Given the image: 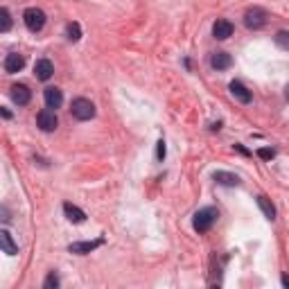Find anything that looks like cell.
<instances>
[{"mask_svg":"<svg viewBox=\"0 0 289 289\" xmlns=\"http://www.w3.org/2000/svg\"><path fill=\"white\" fill-rule=\"evenodd\" d=\"M267 21H269V14L262 7H251L244 14V25L249 29H262L267 25Z\"/></svg>","mask_w":289,"mask_h":289,"instance_id":"277c9868","label":"cell"},{"mask_svg":"<svg viewBox=\"0 0 289 289\" xmlns=\"http://www.w3.org/2000/svg\"><path fill=\"white\" fill-rule=\"evenodd\" d=\"M217 217H219V212L215 208H201V210H197L195 219H192V226H195L197 233H208L212 224L217 222Z\"/></svg>","mask_w":289,"mask_h":289,"instance_id":"6da1fadb","label":"cell"},{"mask_svg":"<svg viewBox=\"0 0 289 289\" xmlns=\"http://www.w3.org/2000/svg\"><path fill=\"white\" fill-rule=\"evenodd\" d=\"M258 206H260V210L264 212V217H267V219H271V222L276 219V208H273V203L264 195L258 197Z\"/></svg>","mask_w":289,"mask_h":289,"instance_id":"e0dca14e","label":"cell"},{"mask_svg":"<svg viewBox=\"0 0 289 289\" xmlns=\"http://www.w3.org/2000/svg\"><path fill=\"white\" fill-rule=\"evenodd\" d=\"M212 36L217 41H226L228 36H233V23L226 21V18H217L215 25H212Z\"/></svg>","mask_w":289,"mask_h":289,"instance_id":"8992f818","label":"cell"},{"mask_svg":"<svg viewBox=\"0 0 289 289\" xmlns=\"http://www.w3.org/2000/svg\"><path fill=\"white\" fill-rule=\"evenodd\" d=\"M9 93H11V100L16 102L18 106L29 104V100H32V90H29L25 84H14Z\"/></svg>","mask_w":289,"mask_h":289,"instance_id":"ba28073f","label":"cell"},{"mask_svg":"<svg viewBox=\"0 0 289 289\" xmlns=\"http://www.w3.org/2000/svg\"><path fill=\"white\" fill-rule=\"evenodd\" d=\"M11 29V16H9V9L2 7L0 9V32H9Z\"/></svg>","mask_w":289,"mask_h":289,"instance_id":"d6986e66","label":"cell"},{"mask_svg":"<svg viewBox=\"0 0 289 289\" xmlns=\"http://www.w3.org/2000/svg\"><path fill=\"white\" fill-rule=\"evenodd\" d=\"M43 97H45L48 109H59V106L63 104V93L57 88V86H48V88L43 90Z\"/></svg>","mask_w":289,"mask_h":289,"instance_id":"8fae6325","label":"cell"},{"mask_svg":"<svg viewBox=\"0 0 289 289\" xmlns=\"http://www.w3.org/2000/svg\"><path fill=\"white\" fill-rule=\"evenodd\" d=\"M66 36H68V41H72V43L82 39V28H79V23H70V25H68Z\"/></svg>","mask_w":289,"mask_h":289,"instance_id":"ac0fdd59","label":"cell"},{"mask_svg":"<svg viewBox=\"0 0 289 289\" xmlns=\"http://www.w3.org/2000/svg\"><path fill=\"white\" fill-rule=\"evenodd\" d=\"M102 244H104V237H97V239H93V242H72V244L68 246V251H70V253H77V256H86V253L95 251Z\"/></svg>","mask_w":289,"mask_h":289,"instance_id":"52a82bcc","label":"cell"},{"mask_svg":"<svg viewBox=\"0 0 289 289\" xmlns=\"http://www.w3.org/2000/svg\"><path fill=\"white\" fill-rule=\"evenodd\" d=\"M36 124H39L41 131L50 134V131H55V129L59 127V117H57L55 111H50V109H43V111H39V116H36Z\"/></svg>","mask_w":289,"mask_h":289,"instance_id":"5b68a950","label":"cell"},{"mask_svg":"<svg viewBox=\"0 0 289 289\" xmlns=\"http://www.w3.org/2000/svg\"><path fill=\"white\" fill-rule=\"evenodd\" d=\"M283 285L285 287H289V276H283Z\"/></svg>","mask_w":289,"mask_h":289,"instance_id":"484cf974","label":"cell"},{"mask_svg":"<svg viewBox=\"0 0 289 289\" xmlns=\"http://www.w3.org/2000/svg\"><path fill=\"white\" fill-rule=\"evenodd\" d=\"M235 149L239 151V154H244V156H249V149H244V147H242V144H235Z\"/></svg>","mask_w":289,"mask_h":289,"instance_id":"cb8c5ba5","label":"cell"},{"mask_svg":"<svg viewBox=\"0 0 289 289\" xmlns=\"http://www.w3.org/2000/svg\"><path fill=\"white\" fill-rule=\"evenodd\" d=\"M165 154H167L165 140H158V147H156V158H158V161H163V158H165Z\"/></svg>","mask_w":289,"mask_h":289,"instance_id":"603a6c76","label":"cell"},{"mask_svg":"<svg viewBox=\"0 0 289 289\" xmlns=\"http://www.w3.org/2000/svg\"><path fill=\"white\" fill-rule=\"evenodd\" d=\"M63 212H66L68 222H72V224H82V222H86V212H84L82 208L72 206V203H63Z\"/></svg>","mask_w":289,"mask_h":289,"instance_id":"5bb4252c","label":"cell"},{"mask_svg":"<svg viewBox=\"0 0 289 289\" xmlns=\"http://www.w3.org/2000/svg\"><path fill=\"white\" fill-rule=\"evenodd\" d=\"M57 287H59V276H57L55 271H50L43 283V289H57Z\"/></svg>","mask_w":289,"mask_h":289,"instance_id":"44dd1931","label":"cell"},{"mask_svg":"<svg viewBox=\"0 0 289 289\" xmlns=\"http://www.w3.org/2000/svg\"><path fill=\"white\" fill-rule=\"evenodd\" d=\"M210 129H212V131H219V129H222V122H215Z\"/></svg>","mask_w":289,"mask_h":289,"instance_id":"d4e9b609","label":"cell"},{"mask_svg":"<svg viewBox=\"0 0 289 289\" xmlns=\"http://www.w3.org/2000/svg\"><path fill=\"white\" fill-rule=\"evenodd\" d=\"M45 11L39 9V7H28V9L23 11V23H25V28L29 32H41L45 28Z\"/></svg>","mask_w":289,"mask_h":289,"instance_id":"7a4b0ae2","label":"cell"},{"mask_svg":"<svg viewBox=\"0 0 289 289\" xmlns=\"http://www.w3.org/2000/svg\"><path fill=\"white\" fill-rule=\"evenodd\" d=\"M285 97H287V102H289V84L285 86Z\"/></svg>","mask_w":289,"mask_h":289,"instance_id":"4316f807","label":"cell"},{"mask_svg":"<svg viewBox=\"0 0 289 289\" xmlns=\"http://www.w3.org/2000/svg\"><path fill=\"white\" fill-rule=\"evenodd\" d=\"M34 75H36V79H41V82H48V79L55 75V66H52L50 59H39V61L34 63Z\"/></svg>","mask_w":289,"mask_h":289,"instance_id":"9c48e42d","label":"cell"},{"mask_svg":"<svg viewBox=\"0 0 289 289\" xmlns=\"http://www.w3.org/2000/svg\"><path fill=\"white\" fill-rule=\"evenodd\" d=\"M70 113L75 120L86 122V120L95 117V104L90 100H86V97H77V100H72V104H70Z\"/></svg>","mask_w":289,"mask_h":289,"instance_id":"3957f363","label":"cell"},{"mask_svg":"<svg viewBox=\"0 0 289 289\" xmlns=\"http://www.w3.org/2000/svg\"><path fill=\"white\" fill-rule=\"evenodd\" d=\"M0 246H2V251H5L7 256H16L18 253V246H16V242L11 239L9 231H0Z\"/></svg>","mask_w":289,"mask_h":289,"instance_id":"2e32d148","label":"cell"},{"mask_svg":"<svg viewBox=\"0 0 289 289\" xmlns=\"http://www.w3.org/2000/svg\"><path fill=\"white\" fill-rule=\"evenodd\" d=\"M23 66H25V57H23V55L11 52V55L5 57V72H9V75H16V72H21Z\"/></svg>","mask_w":289,"mask_h":289,"instance_id":"7c38bea8","label":"cell"},{"mask_svg":"<svg viewBox=\"0 0 289 289\" xmlns=\"http://www.w3.org/2000/svg\"><path fill=\"white\" fill-rule=\"evenodd\" d=\"M231 95H233L237 102H242V104H251V100H253V95H251V90L246 88L242 82H231Z\"/></svg>","mask_w":289,"mask_h":289,"instance_id":"30bf717a","label":"cell"},{"mask_svg":"<svg viewBox=\"0 0 289 289\" xmlns=\"http://www.w3.org/2000/svg\"><path fill=\"white\" fill-rule=\"evenodd\" d=\"M258 156H260L262 161H271L273 156H276V151L269 149V147H260V149H258Z\"/></svg>","mask_w":289,"mask_h":289,"instance_id":"7402d4cb","label":"cell"},{"mask_svg":"<svg viewBox=\"0 0 289 289\" xmlns=\"http://www.w3.org/2000/svg\"><path fill=\"white\" fill-rule=\"evenodd\" d=\"M210 66L215 70H228V68L233 66V57L228 55V52H215L210 57Z\"/></svg>","mask_w":289,"mask_h":289,"instance_id":"4fadbf2b","label":"cell"},{"mask_svg":"<svg viewBox=\"0 0 289 289\" xmlns=\"http://www.w3.org/2000/svg\"><path fill=\"white\" fill-rule=\"evenodd\" d=\"M212 178H215L219 185H226V188H235V185L242 183L237 174H231V172H215V176Z\"/></svg>","mask_w":289,"mask_h":289,"instance_id":"9a60e30c","label":"cell"},{"mask_svg":"<svg viewBox=\"0 0 289 289\" xmlns=\"http://www.w3.org/2000/svg\"><path fill=\"white\" fill-rule=\"evenodd\" d=\"M273 41H276V45H278V48L289 50V32H287V29H280V32L273 36Z\"/></svg>","mask_w":289,"mask_h":289,"instance_id":"ffe728a7","label":"cell"}]
</instances>
